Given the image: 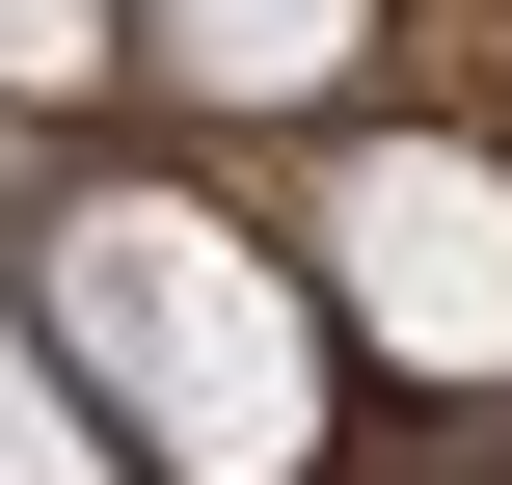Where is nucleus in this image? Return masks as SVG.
Instances as JSON below:
<instances>
[{
    "label": "nucleus",
    "mask_w": 512,
    "mask_h": 485,
    "mask_svg": "<svg viewBox=\"0 0 512 485\" xmlns=\"http://www.w3.org/2000/svg\"><path fill=\"white\" fill-rule=\"evenodd\" d=\"M54 351L108 378V432L162 485H297L324 459V324L270 243H216L189 189H81L54 216Z\"/></svg>",
    "instance_id": "f257e3e1"
},
{
    "label": "nucleus",
    "mask_w": 512,
    "mask_h": 485,
    "mask_svg": "<svg viewBox=\"0 0 512 485\" xmlns=\"http://www.w3.org/2000/svg\"><path fill=\"white\" fill-rule=\"evenodd\" d=\"M81 54H108V0H0V108H54Z\"/></svg>",
    "instance_id": "39448f33"
},
{
    "label": "nucleus",
    "mask_w": 512,
    "mask_h": 485,
    "mask_svg": "<svg viewBox=\"0 0 512 485\" xmlns=\"http://www.w3.org/2000/svg\"><path fill=\"white\" fill-rule=\"evenodd\" d=\"M0 485H108V432H81V351H0Z\"/></svg>",
    "instance_id": "20e7f679"
},
{
    "label": "nucleus",
    "mask_w": 512,
    "mask_h": 485,
    "mask_svg": "<svg viewBox=\"0 0 512 485\" xmlns=\"http://www.w3.org/2000/svg\"><path fill=\"white\" fill-rule=\"evenodd\" d=\"M324 270H351V324H378L405 378H512V162L378 135V162H351V216H324Z\"/></svg>",
    "instance_id": "f03ea898"
},
{
    "label": "nucleus",
    "mask_w": 512,
    "mask_h": 485,
    "mask_svg": "<svg viewBox=\"0 0 512 485\" xmlns=\"http://www.w3.org/2000/svg\"><path fill=\"white\" fill-rule=\"evenodd\" d=\"M162 54L216 108H297V81H351V0H162Z\"/></svg>",
    "instance_id": "7ed1b4c3"
}]
</instances>
